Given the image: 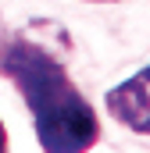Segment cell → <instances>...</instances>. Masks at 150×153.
Listing matches in <instances>:
<instances>
[{
  "label": "cell",
  "mask_w": 150,
  "mask_h": 153,
  "mask_svg": "<svg viewBox=\"0 0 150 153\" xmlns=\"http://www.w3.org/2000/svg\"><path fill=\"white\" fill-rule=\"evenodd\" d=\"M0 153H7V132H4V121H0Z\"/></svg>",
  "instance_id": "cell-3"
},
{
  "label": "cell",
  "mask_w": 150,
  "mask_h": 153,
  "mask_svg": "<svg viewBox=\"0 0 150 153\" xmlns=\"http://www.w3.org/2000/svg\"><path fill=\"white\" fill-rule=\"evenodd\" d=\"M86 4H114V0H86Z\"/></svg>",
  "instance_id": "cell-4"
},
{
  "label": "cell",
  "mask_w": 150,
  "mask_h": 153,
  "mask_svg": "<svg viewBox=\"0 0 150 153\" xmlns=\"http://www.w3.org/2000/svg\"><path fill=\"white\" fill-rule=\"evenodd\" d=\"M57 25H25L0 32V75L25 96L43 153H86L100 139V121L89 100L64 71V57L50 46Z\"/></svg>",
  "instance_id": "cell-1"
},
{
  "label": "cell",
  "mask_w": 150,
  "mask_h": 153,
  "mask_svg": "<svg viewBox=\"0 0 150 153\" xmlns=\"http://www.w3.org/2000/svg\"><path fill=\"white\" fill-rule=\"evenodd\" d=\"M107 111H111L125 128L150 135V68L136 71L107 93Z\"/></svg>",
  "instance_id": "cell-2"
}]
</instances>
